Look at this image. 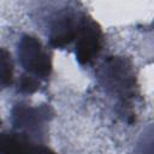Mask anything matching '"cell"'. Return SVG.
Returning a JSON list of instances; mask_svg holds the SVG:
<instances>
[{
  "instance_id": "7a4b0ae2",
  "label": "cell",
  "mask_w": 154,
  "mask_h": 154,
  "mask_svg": "<svg viewBox=\"0 0 154 154\" xmlns=\"http://www.w3.org/2000/svg\"><path fill=\"white\" fill-rule=\"evenodd\" d=\"M101 79L105 88L123 100L134 96L135 75L124 59L111 58L101 69Z\"/></svg>"
},
{
  "instance_id": "6da1fadb",
  "label": "cell",
  "mask_w": 154,
  "mask_h": 154,
  "mask_svg": "<svg viewBox=\"0 0 154 154\" xmlns=\"http://www.w3.org/2000/svg\"><path fill=\"white\" fill-rule=\"evenodd\" d=\"M20 65L26 73L36 78H47L52 71V60L38 38L24 35L18 42L17 49Z\"/></svg>"
},
{
  "instance_id": "3957f363",
  "label": "cell",
  "mask_w": 154,
  "mask_h": 154,
  "mask_svg": "<svg viewBox=\"0 0 154 154\" xmlns=\"http://www.w3.org/2000/svg\"><path fill=\"white\" fill-rule=\"evenodd\" d=\"M102 47V31L99 24L87 16H82L76 36V59L81 65L93 61Z\"/></svg>"
},
{
  "instance_id": "52a82bcc",
  "label": "cell",
  "mask_w": 154,
  "mask_h": 154,
  "mask_svg": "<svg viewBox=\"0 0 154 154\" xmlns=\"http://www.w3.org/2000/svg\"><path fill=\"white\" fill-rule=\"evenodd\" d=\"M38 88H40V79L38 78H36V77H34L29 73H25L19 78L18 89L22 93L32 94L36 90H38Z\"/></svg>"
},
{
  "instance_id": "8992f818",
  "label": "cell",
  "mask_w": 154,
  "mask_h": 154,
  "mask_svg": "<svg viewBox=\"0 0 154 154\" xmlns=\"http://www.w3.org/2000/svg\"><path fill=\"white\" fill-rule=\"evenodd\" d=\"M0 154H54L47 147L35 143L20 132L0 134Z\"/></svg>"
},
{
  "instance_id": "5b68a950",
  "label": "cell",
  "mask_w": 154,
  "mask_h": 154,
  "mask_svg": "<svg viewBox=\"0 0 154 154\" xmlns=\"http://www.w3.org/2000/svg\"><path fill=\"white\" fill-rule=\"evenodd\" d=\"M81 19L82 17L77 19V17L71 13L59 16L49 30V45L54 48H64L65 46H69L76 40Z\"/></svg>"
},
{
  "instance_id": "277c9868",
  "label": "cell",
  "mask_w": 154,
  "mask_h": 154,
  "mask_svg": "<svg viewBox=\"0 0 154 154\" xmlns=\"http://www.w3.org/2000/svg\"><path fill=\"white\" fill-rule=\"evenodd\" d=\"M51 109L48 106L30 107L28 105L19 103L12 109V122L20 134L29 136L30 134H38L45 123L51 118Z\"/></svg>"
}]
</instances>
